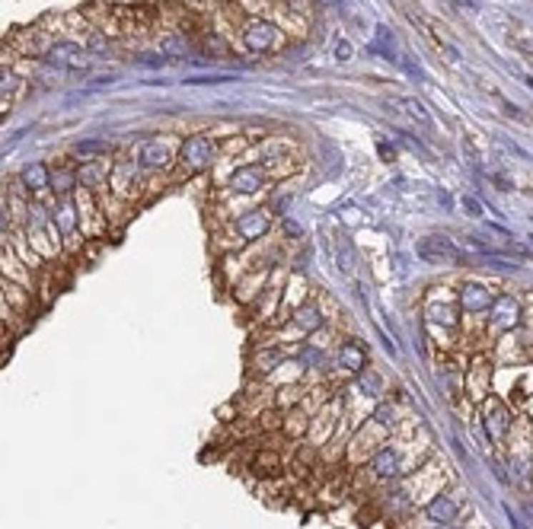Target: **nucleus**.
Returning <instances> with one entry per match:
<instances>
[{
	"label": "nucleus",
	"instance_id": "obj_1",
	"mask_svg": "<svg viewBox=\"0 0 533 529\" xmlns=\"http://www.w3.org/2000/svg\"><path fill=\"white\" fill-rule=\"evenodd\" d=\"M419 258H425V262L432 265H444V262H454V265H463L467 262V252L460 249V246L454 243V239L447 236H428L419 243Z\"/></svg>",
	"mask_w": 533,
	"mask_h": 529
},
{
	"label": "nucleus",
	"instance_id": "obj_2",
	"mask_svg": "<svg viewBox=\"0 0 533 529\" xmlns=\"http://www.w3.org/2000/svg\"><path fill=\"white\" fill-rule=\"evenodd\" d=\"M45 64L58 67V71H84L86 67V51L74 42H54L49 51H45Z\"/></svg>",
	"mask_w": 533,
	"mask_h": 529
},
{
	"label": "nucleus",
	"instance_id": "obj_3",
	"mask_svg": "<svg viewBox=\"0 0 533 529\" xmlns=\"http://www.w3.org/2000/svg\"><path fill=\"white\" fill-rule=\"evenodd\" d=\"M489 313H492V328H495V332H508V328H514L517 322H521V303H517V297H511V293L495 297Z\"/></svg>",
	"mask_w": 533,
	"mask_h": 529
},
{
	"label": "nucleus",
	"instance_id": "obj_4",
	"mask_svg": "<svg viewBox=\"0 0 533 529\" xmlns=\"http://www.w3.org/2000/svg\"><path fill=\"white\" fill-rule=\"evenodd\" d=\"M211 153H214V147H211V141L204 134L186 137V143H182V163L189 169H204L211 163Z\"/></svg>",
	"mask_w": 533,
	"mask_h": 529
},
{
	"label": "nucleus",
	"instance_id": "obj_5",
	"mask_svg": "<svg viewBox=\"0 0 533 529\" xmlns=\"http://www.w3.org/2000/svg\"><path fill=\"white\" fill-rule=\"evenodd\" d=\"M278 36H282V32L272 23H252V26H246L243 42L249 51H272V48L278 45Z\"/></svg>",
	"mask_w": 533,
	"mask_h": 529
},
{
	"label": "nucleus",
	"instance_id": "obj_6",
	"mask_svg": "<svg viewBox=\"0 0 533 529\" xmlns=\"http://www.w3.org/2000/svg\"><path fill=\"white\" fill-rule=\"evenodd\" d=\"M508 428H511V418L504 411V405L498 398H489L485 402V430H489V437L492 440H502L508 434Z\"/></svg>",
	"mask_w": 533,
	"mask_h": 529
},
{
	"label": "nucleus",
	"instance_id": "obj_7",
	"mask_svg": "<svg viewBox=\"0 0 533 529\" xmlns=\"http://www.w3.org/2000/svg\"><path fill=\"white\" fill-rule=\"evenodd\" d=\"M262 182H265V173H262V166H240L234 176H230V188L234 191H240V195H256L259 188H262Z\"/></svg>",
	"mask_w": 533,
	"mask_h": 529
},
{
	"label": "nucleus",
	"instance_id": "obj_8",
	"mask_svg": "<svg viewBox=\"0 0 533 529\" xmlns=\"http://www.w3.org/2000/svg\"><path fill=\"white\" fill-rule=\"evenodd\" d=\"M460 303L467 313H489L492 303H495V297H492V291H485L482 284H463L460 287Z\"/></svg>",
	"mask_w": 533,
	"mask_h": 529
},
{
	"label": "nucleus",
	"instance_id": "obj_9",
	"mask_svg": "<svg viewBox=\"0 0 533 529\" xmlns=\"http://www.w3.org/2000/svg\"><path fill=\"white\" fill-rule=\"evenodd\" d=\"M138 163H141V169H150V173H156V169H166V166H169V150H166V143L147 141L144 147H141V153H138Z\"/></svg>",
	"mask_w": 533,
	"mask_h": 529
},
{
	"label": "nucleus",
	"instance_id": "obj_10",
	"mask_svg": "<svg viewBox=\"0 0 533 529\" xmlns=\"http://www.w3.org/2000/svg\"><path fill=\"white\" fill-rule=\"evenodd\" d=\"M269 230V214L265 211H249V214L236 217V233L243 239H262Z\"/></svg>",
	"mask_w": 533,
	"mask_h": 529
},
{
	"label": "nucleus",
	"instance_id": "obj_11",
	"mask_svg": "<svg viewBox=\"0 0 533 529\" xmlns=\"http://www.w3.org/2000/svg\"><path fill=\"white\" fill-rule=\"evenodd\" d=\"M425 517L432 520V523L447 526V523H454V520H457V504L447 498V494H437L432 504L425 507Z\"/></svg>",
	"mask_w": 533,
	"mask_h": 529
},
{
	"label": "nucleus",
	"instance_id": "obj_12",
	"mask_svg": "<svg viewBox=\"0 0 533 529\" xmlns=\"http://www.w3.org/2000/svg\"><path fill=\"white\" fill-rule=\"evenodd\" d=\"M19 182H23L26 191H42L51 185V173L42 166V163H29V166L19 173Z\"/></svg>",
	"mask_w": 533,
	"mask_h": 529
},
{
	"label": "nucleus",
	"instance_id": "obj_13",
	"mask_svg": "<svg viewBox=\"0 0 533 529\" xmlns=\"http://www.w3.org/2000/svg\"><path fill=\"white\" fill-rule=\"evenodd\" d=\"M339 363H342L345 370H352V373H364V367H367L364 348L354 345V341H345V345L339 348Z\"/></svg>",
	"mask_w": 533,
	"mask_h": 529
},
{
	"label": "nucleus",
	"instance_id": "obj_14",
	"mask_svg": "<svg viewBox=\"0 0 533 529\" xmlns=\"http://www.w3.org/2000/svg\"><path fill=\"white\" fill-rule=\"evenodd\" d=\"M389 109H402V112L409 115V119H415L422 128H432V115L425 112V106H422L419 99H389L387 102Z\"/></svg>",
	"mask_w": 533,
	"mask_h": 529
},
{
	"label": "nucleus",
	"instance_id": "obj_15",
	"mask_svg": "<svg viewBox=\"0 0 533 529\" xmlns=\"http://www.w3.org/2000/svg\"><path fill=\"white\" fill-rule=\"evenodd\" d=\"M371 469L377 472L380 478H396V475H399V456H396L393 450H380L377 456H374Z\"/></svg>",
	"mask_w": 533,
	"mask_h": 529
},
{
	"label": "nucleus",
	"instance_id": "obj_16",
	"mask_svg": "<svg viewBox=\"0 0 533 529\" xmlns=\"http://www.w3.org/2000/svg\"><path fill=\"white\" fill-rule=\"evenodd\" d=\"M160 54H166V58H189V54H192V45H189L186 36L169 32V36L160 42Z\"/></svg>",
	"mask_w": 533,
	"mask_h": 529
},
{
	"label": "nucleus",
	"instance_id": "obj_17",
	"mask_svg": "<svg viewBox=\"0 0 533 529\" xmlns=\"http://www.w3.org/2000/svg\"><path fill=\"white\" fill-rule=\"evenodd\" d=\"M294 322H297L300 328H307V332H310V328H319V326H323V316H319L317 306H300L297 316H294Z\"/></svg>",
	"mask_w": 533,
	"mask_h": 529
},
{
	"label": "nucleus",
	"instance_id": "obj_18",
	"mask_svg": "<svg viewBox=\"0 0 533 529\" xmlns=\"http://www.w3.org/2000/svg\"><path fill=\"white\" fill-rule=\"evenodd\" d=\"M51 185H54V191H58V195H67V191L77 188V176H74L71 169H54V173H51Z\"/></svg>",
	"mask_w": 533,
	"mask_h": 529
},
{
	"label": "nucleus",
	"instance_id": "obj_19",
	"mask_svg": "<svg viewBox=\"0 0 533 529\" xmlns=\"http://www.w3.org/2000/svg\"><path fill=\"white\" fill-rule=\"evenodd\" d=\"M256 472L259 475H278V469H282V459L275 456V453H262V456H256Z\"/></svg>",
	"mask_w": 533,
	"mask_h": 529
},
{
	"label": "nucleus",
	"instance_id": "obj_20",
	"mask_svg": "<svg viewBox=\"0 0 533 529\" xmlns=\"http://www.w3.org/2000/svg\"><path fill=\"white\" fill-rule=\"evenodd\" d=\"M428 316H432V322H441V326H457L454 306H428Z\"/></svg>",
	"mask_w": 533,
	"mask_h": 529
},
{
	"label": "nucleus",
	"instance_id": "obj_21",
	"mask_svg": "<svg viewBox=\"0 0 533 529\" xmlns=\"http://www.w3.org/2000/svg\"><path fill=\"white\" fill-rule=\"evenodd\" d=\"M361 389H367V396H380V393H384V383H380L377 373L364 370V373H361Z\"/></svg>",
	"mask_w": 533,
	"mask_h": 529
},
{
	"label": "nucleus",
	"instance_id": "obj_22",
	"mask_svg": "<svg viewBox=\"0 0 533 529\" xmlns=\"http://www.w3.org/2000/svg\"><path fill=\"white\" fill-rule=\"evenodd\" d=\"M102 150H109V143L106 141H84V143H77V153H102Z\"/></svg>",
	"mask_w": 533,
	"mask_h": 529
},
{
	"label": "nucleus",
	"instance_id": "obj_23",
	"mask_svg": "<svg viewBox=\"0 0 533 529\" xmlns=\"http://www.w3.org/2000/svg\"><path fill=\"white\" fill-rule=\"evenodd\" d=\"M86 48H90V51H109V39L102 36V32H90V39H86Z\"/></svg>",
	"mask_w": 533,
	"mask_h": 529
},
{
	"label": "nucleus",
	"instance_id": "obj_24",
	"mask_svg": "<svg viewBox=\"0 0 533 529\" xmlns=\"http://www.w3.org/2000/svg\"><path fill=\"white\" fill-rule=\"evenodd\" d=\"M0 84H4V96H6V93H16V84H19V80H16V74L4 67V80H0Z\"/></svg>",
	"mask_w": 533,
	"mask_h": 529
},
{
	"label": "nucleus",
	"instance_id": "obj_25",
	"mask_svg": "<svg viewBox=\"0 0 533 529\" xmlns=\"http://www.w3.org/2000/svg\"><path fill=\"white\" fill-rule=\"evenodd\" d=\"M54 221L61 223V230H71L74 226V217H71V208H61L58 214H54Z\"/></svg>",
	"mask_w": 533,
	"mask_h": 529
},
{
	"label": "nucleus",
	"instance_id": "obj_26",
	"mask_svg": "<svg viewBox=\"0 0 533 529\" xmlns=\"http://www.w3.org/2000/svg\"><path fill=\"white\" fill-rule=\"evenodd\" d=\"M374 418H377V424H393V408H389V405H380V408L374 411Z\"/></svg>",
	"mask_w": 533,
	"mask_h": 529
},
{
	"label": "nucleus",
	"instance_id": "obj_27",
	"mask_svg": "<svg viewBox=\"0 0 533 529\" xmlns=\"http://www.w3.org/2000/svg\"><path fill=\"white\" fill-rule=\"evenodd\" d=\"M463 208L469 211V217H482V204L476 198H463Z\"/></svg>",
	"mask_w": 533,
	"mask_h": 529
},
{
	"label": "nucleus",
	"instance_id": "obj_28",
	"mask_svg": "<svg viewBox=\"0 0 533 529\" xmlns=\"http://www.w3.org/2000/svg\"><path fill=\"white\" fill-rule=\"evenodd\" d=\"M336 58H339V61H348V58H352V45H348V42H339V45H336Z\"/></svg>",
	"mask_w": 533,
	"mask_h": 529
},
{
	"label": "nucleus",
	"instance_id": "obj_29",
	"mask_svg": "<svg viewBox=\"0 0 533 529\" xmlns=\"http://www.w3.org/2000/svg\"><path fill=\"white\" fill-rule=\"evenodd\" d=\"M454 4H457V6H467L469 13H476V0H454Z\"/></svg>",
	"mask_w": 533,
	"mask_h": 529
},
{
	"label": "nucleus",
	"instance_id": "obj_30",
	"mask_svg": "<svg viewBox=\"0 0 533 529\" xmlns=\"http://www.w3.org/2000/svg\"><path fill=\"white\" fill-rule=\"evenodd\" d=\"M504 112H508L511 119H521V109H514V106H511V102H504Z\"/></svg>",
	"mask_w": 533,
	"mask_h": 529
},
{
	"label": "nucleus",
	"instance_id": "obj_31",
	"mask_svg": "<svg viewBox=\"0 0 533 529\" xmlns=\"http://www.w3.org/2000/svg\"><path fill=\"white\" fill-rule=\"evenodd\" d=\"M508 517H511V529H527V526H524V520H517L511 510H508Z\"/></svg>",
	"mask_w": 533,
	"mask_h": 529
},
{
	"label": "nucleus",
	"instance_id": "obj_32",
	"mask_svg": "<svg viewBox=\"0 0 533 529\" xmlns=\"http://www.w3.org/2000/svg\"><path fill=\"white\" fill-rule=\"evenodd\" d=\"M527 86H530V89H533V77H527Z\"/></svg>",
	"mask_w": 533,
	"mask_h": 529
}]
</instances>
